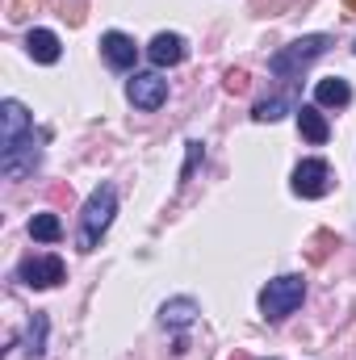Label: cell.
<instances>
[{
    "instance_id": "19",
    "label": "cell",
    "mask_w": 356,
    "mask_h": 360,
    "mask_svg": "<svg viewBox=\"0 0 356 360\" xmlns=\"http://www.w3.org/2000/svg\"><path fill=\"white\" fill-rule=\"evenodd\" d=\"M344 4H348V13H356V0H344Z\"/></svg>"
},
{
    "instance_id": "17",
    "label": "cell",
    "mask_w": 356,
    "mask_h": 360,
    "mask_svg": "<svg viewBox=\"0 0 356 360\" xmlns=\"http://www.w3.org/2000/svg\"><path fill=\"white\" fill-rule=\"evenodd\" d=\"M42 348H46V314H34L25 331V356H42Z\"/></svg>"
},
{
    "instance_id": "6",
    "label": "cell",
    "mask_w": 356,
    "mask_h": 360,
    "mask_svg": "<svg viewBox=\"0 0 356 360\" xmlns=\"http://www.w3.org/2000/svg\"><path fill=\"white\" fill-rule=\"evenodd\" d=\"M34 164H38L34 134H25L21 143H13V147H4V151H0V172H4L8 180H21L25 172H34Z\"/></svg>"
},
{
    "instance_id": "7",
    "label": "cell",
    "mask_w": 356,
    "mask_h": 360,
    "mask_svg": "<svg viewBox=\"0 0 356 360\" xmlns=\"http://www.w3.org/2000/svg\"><path fill=\"white\" fill-rule=\"evenodd\" d=\"M63 276H68V269H63L59 256H38V260H25L21 264V281L30 289H55Z\"/></svg>"
},
{
    "instance_id": "20",
    "label": "cell",
    "mask_w": 356,
    "mask_h": 360,
    "mask_svg": "<svg viewBox=\"0 0 356 360\" xmlns=\"http://www.w3.org/2000/svg\"><path fill=\"white\" fill-rule=\"evenodd\" d=\"M352 51H356V46H352Z\"/></svg>"
},
{
    "instance_id": "2",
    "label": "cell",
    "mask_w": 356,
    "mask_h": 360,
    "mask_svg": "<svg viewBox=\"0 0 356 360\" xmlns=\"http://www.w3.org/2000/svg\"><path fill=\"white\" fill-rule=\"evenodd\" d=\"M327 46H331V38H327V34H306V38H298V42L281 46V51L268 59V72H272V76H298L302 68H310L314 59H323V55H327Z\"/></svg>"
},
{
    "instance_id": "8",
    "label": "cell",
    "mask_w": 356,
    "mask_h": 360,
    "mask_svg": "<svg viewBox=\"0 0 356 360\" xmlns=\"http://www.w3.org/2000/svg\"><path fill=\"white\" fill-rule=\"evenodd\" d=\"M25 134H34L25 105H21V101H4V105H0V151L13 147V143H21Z\"/></svg>"
},
{
    "instance_id": "5",
    "label": "cell",
    "mask_w": 356,
    "mask_h": 360,
    "mask_svg": "<svg viewBox=\"0 0 356 360\" xmlns=\"http://www.w3.org/2000/svg\"><path fill=\"white\" fill-rule=\"evenodd\" d=\"M327 188H331V168H327L323 160H302V164L293 168V193H298V197L314 201V197H323Z\"/></svg>"
},
{
    "instance_id": "4",
    "label": "cell",
    "mask_w": 356,
    "mask_h": 360,
    "mask_svg": "<svg viewBox=\"0 0 356 360\" xmlns=\"http://www.w3.org/2000/svg\"><path fill=\"white\" fill-rule=\"evenodd\" d=\"M126 96H130L134 109H147L151 113V109H160L168 101V80L155 76V72H134L130 84H126Z\"/></svg>"
},
{
    "instance_id": "11",
    "label": "cell",
    "mask_w": 356,
    "mask_h": 360,
    "mask_svg": "<svg viewBox=\"0 0 356 360\" xmlns=\"http://www.w3.org/2000/svg\"><path fill=\"white\" fill-rule=\"evenodd\" d=\"M25 51H30L34 63H59V38H55L51 30H30Z\"/></svg>"
},
{
    "instance_id": "13",
    "label": "cell",
    "mask_w": 356,
    "mask_h": 360,
    "mask_svg": "<svg viewBox=\"0 0 356 360\" xmlns=\"http://www.w3.org/2000/svg\"><path fill=\"white\" fill-rule=\"evenodd\" d=\"M197 314H201V306H197L193 297H172V302L160 306V323H164V327H189Z\"/></svg>"
},
{
    "instance_id": "18",
    "label": "cell",
    "mask_w": 356,
    "mask_h": 360,
    "mask_svg": "<svg viewBox=\"0 0 356 360\" xmlns=\"http://www.w3.org/2000/svg\"><path fill=\"white\" fill-rule=\"evenodd\" d=\"M227 92H248V72H227Z\"/></svg>"
},
{
    "instance_id": "14",
    "label": "cell",
    "mask_w": 356,
    "mask_h": 360,
    "mask_svg": "<svg viewBox=\"0 0 356 360\" xmlns=\"http://www.w3.org/2000/svg\"><path fill=\"white\" fill-rule=\"evenodd\" d=\"M314 101H319V105H331V109H344V105L352 101V89H348V80H340V76H327V80H319Z\"/></svg>"
},
{
    "instance_id": "3",
    "label": "cell",
    "mask_w": 356,
    "mask_h": 360,
    "mask_svg": "<svg viewBox=\"0 0 356 360\" xmlns=\"http://www.w3.org/2000/svg\"><path fill=\"white\" fill-rule=\"evenodd\" d=\"M306 297V281L302 276H276L260 289V314L268 323H281L285 314H293Z\"/></svg>"
},
{
    "instance_id": "10",
    "label": "cell",
    "mask_w": 356,
    "mask_h": 360,
    "mask_svg": "<svg viewBox=\"0 0 356 360\" xmlns=\"http://www.w3.org/2000/svg\"><path fill=\"white\" fill-rule=\"evenodd\" d=\"M184 55H189V46H184L180 34H155L151 46H147V59L155 68H177V63H184Z\"/></svg>"
},
{
    "instance_id": "1",
    "label": "cell",
    "mask_w": 356,
    "mask_h": 360,
    "mask_svg": "<svg viewBox=\"0 0 356 360\" xmlns=\"http://www.w3.org/2000/svg\"><path fill=\"white\" fill-rule=\"evenodd\" d=\"M113 214H117V193L109 184H96L92 197L84 201V214H80V252H92L101 243V235L109 231Z\"/></svg>"
},
{
    "instance_id": "15",
    "label": "cell",
    "mask_w": 356,
    "mask_h": 360,
    "mask_svg": "<svg viewBox=\"0 0 356 360\" xmlns=\"http://www.w3.org/2000/svg\"><path fill=\"white\" fill-rule=\"evenodd\" d=\"M30 235L42 239V243H55V239L63 235V222H59L55 214H34V218H30Z\"/></svg>"
},
{
    "instance_id": "12",
    "label": "cell",
    "mask_w": 356,
    "mask_h": 360,
    "mask_svg": "<svg viewBox=\"0 0 356 360\" xmlns=\"http://www.w3.org/2000/svg\"><path fill=\"white\" fill-rule=\"evenodd\" d=\"M293 113H298V130H302V134H306L310 143H327L331 126H327V117L319 113V105H298Z\"/></svg>"
},
{
    "instance_id": "16",
    "label": "cell",
    "mask_w": 356,
    "mask_h": 360,
    "mask_svg": "<svg viewBox=\"0 0 356 360\" xmlns=\"http://www.w3.org/2000/svg\"><path fill=\"white\" fill-rule=\"evenodd\" d=\"M289 109H293L289 96H272V101H260V105L252 109V117H256V122H281Z\"/></svg>"
},
{
    "instance_id": "9",
    "label": "cell",
    "mask_w": 356,
    "mask_h": 360,
    "mask_svg": "<svg viewBox=\"0 0 356 360\" xmlns=\"http://www.w3.org/2000/svg\"><path fill=\"white\" fill-rule=\"evenodd\" d=\"M101 55H105V63H109V68L126 72V68H134V59H139V46H134V38H126V34L109 30V34L101 38Z\"/></svg>"
}]
</instances>
